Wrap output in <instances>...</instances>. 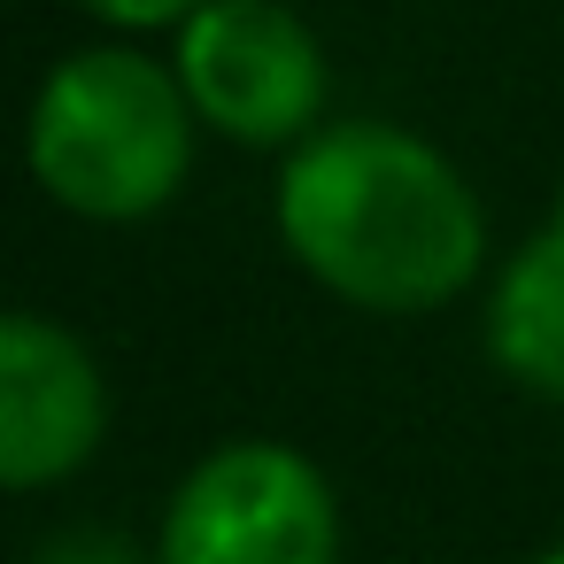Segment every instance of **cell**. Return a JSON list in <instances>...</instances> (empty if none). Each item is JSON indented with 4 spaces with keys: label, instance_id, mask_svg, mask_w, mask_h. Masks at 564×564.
<instances>
[{
    "label": "cell",
    "instance_id": "cell-1",
    "mask_svg": "<svg viewBox=\"0 0 564 564\" xmlns=\"http://www.w3.org/2000/svg\"><path fill=\"white\" fill-rule=\"evenodd\" d=\"M286 263L364 317H433L487 286V209L448 148L387 117H333L271 178Z\"/></svg>",
    "mask_w": 564,
    "mask_h": 564
},
{
    "label": "cell",
    "instance_id": "cell-7",
    "mask_svg": "<svg viewBox=\"0 0 564 564\" xmlns=\"http://www.w3.org/2000/svg\"><path fill=\"white\" fill-rule=\"evenodd\" d=\"M24 564H155V541H132L117 525H47Z\"/></svg>",
    "mask_w": 564,
    "mask_h": 564
},
{
    "label": "cell",
    "instance_id": "cell-2",
    "mask_svg": "<svg viewBox=\"0 0 564 564\" xmlns=\"http://www.w3.org/2000/svg\"><path fill=\"white\" fill-rule=\"evenodd\" d=\"M194 148L202 117L171 55H148L132 40H101L47 63L24 117V171L78 225L163 217L194 178Z\"/></svg>",
    "mask_w": 564,
    "mask_h": 564
},
{
    "label": "cell",
    "instance_id": "cell-4",
    "mask_svg": "<svg viewBox=\"0 0 564 564\" xmlns=\"http://www.w3.org/2000/svg\"><path fill=\"white\" fill-rule=\"evenodd\" d=\"M171 70L202 117V132L256 148V155H294L333 101V63L310 17L286 0H209L202 17L171 32Z\"/></svg>",
    "mask_w": 564,
    "mask_h": 564
},
{
    "label": "cell",
    "instance_id": "cell-3",
    "mask_svg": "<svg viewBox=\"0 0 564 564\" xmlns=\"http://www.w3.org/2000/svg\"><path fill=\"white\" fill-rule=\"evenodd\" d=\"M155 564H340L348 525L325 464L279 433L202 448L155 518Z\"/></svg>",
    "mask_w": 564,
    "mask_h": 564
},
{
    "label": "cell",
    "instance_id": "cell-9",
    "mask_svg": "<svg viewBox=\"0 0 564 564\" xmlns=\"http://www.w3.org/2000/svg\"><path fill=\"white\" fill-rule=\"evenodd\" d=\"M533 564H564V541H549V549H541V556H533Z\"/></svg>",
    "mask_w": 564,
    "mask_h": 564
},
{
    "label": "cell",
    "instance_id": "cell-6",
    "mask_svg": "<svg viewBox=\"0 0 564 564\" xmlns=\"http://www.w3.org/2000/svg\"><path fill=\"white\" fill-rule=\"evenodd\" d=\"M479 348L518 394L564 410V194L479 286Z\"/></svg>",
    "mask_w": 564,
    "mask_h": 564
},
{
    "label": "cell",
    "instance_id": "cell-8",
    "mask_svg": "<svg viewBox=\"0 0 564 564\" xmlns=\"http://www.w3.org/2000/svg\"><path fill=\"white\" fill-rule=\"evenodd\" d=\"M78 9H86L109 40H171L186 17L209 9V0H78Z\"/></svg>",
    "mask_w": 564,
    "mask_h": 564
},
{
    "label": "cell",
    "instance_id": "cell-5",
    "mask_svg": "<svg viewBox=\"0 0 564 564\" xmlns=\"http://www.w3.org/2000/svg\"><path fill=\"white\" fill-rule=\"evenodd\" d=\"M109 441V371L101 356L40 310L0 317V487L47 495L78 479Z\"/></svg>",
    "mask_w": 564,
    "mask_h": 564
}]
</instances>
